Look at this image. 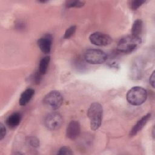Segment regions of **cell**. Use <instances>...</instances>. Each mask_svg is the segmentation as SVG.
<instances>
[{"mask_svg":"<svg viewBox=\"0 0 155 155\" xmlns=\"http://www.w3.org/2000/svg\"><path fill=\"white\" fill-rule=\"evenodd\" d=\"M144 2H145V1L143 0H133L131 1L130 2V7L133 10H137L140 6H141Z\"/></svg>","mask_w":155,"mask_h":155,"instance_id":"e0dca14e","label":"cell"},{"mask_svg":"<svg viewBox=\"0 0 155 155\" xmlns=\"http://www.w3.org/2000/svg\"><path fill=\"white\" fill-rule=\"evenodd\" d=\"M76 29V27L75 25H72V26L70 27L69 28H68L65 32L64 38L65 39H69L74 33Z\"/></svg>","mask_w":155,"mask_h":155,"instance_id":"d6986e66","label":"cell"},{"mask_svg":"<svg viewBox=\"0 0 155 155\" xmlns=\"http://www.w3.org/2000/svg\"><path fill=\"white\" fill-rule=\"evenodd\" d=\"M141 43V38H137L131 36H125L120 39L118 42L117 49L122 53H130L136 49Z\"/></svg>","mask_w":155,"mask_h":155,"instance_id":"3957f363","label":"cell"},{"mask_svg":"<svg viewBox=\"0 0 155 155\" xmlns=\"http://www.w3.org/2000/svg\"><path fill=\"white\" fill-rule=\"evenodd\" d=\"M143 62L139 58L135 59L130 68V77L133 79H139L141 78L143 69Z\"/></svg>","mask_w":155,"mask_h":155,"instance_id":"9c48e42d","label":"cell"},{"mask_svg":"<svg viewBox=\"0 0 155 155\" xmlns=\"http://www.w3.org/2000/svg\"><path fill=\"white\" fill-rule=\"evenodd\" d=\"M50 61V57L49 56H46L44 57L40 61L38 70L42 74H44L47 72Z\"/></svg>","mask_w":155,"mask_h":155,"instance_id":"9a60e30c","label":"cell"},{"mask_svg":"<svg viewBox=\"0 0 155 155\" xmlns=\"http://www.w3.org/2000/svg\"><path fill=\"white\" fill-rule=\"evenodd\" d=\"M151 117V114L148 113L147 114L143 116L140 119H139L137 122L134 125L130 133V136L133 137L135 136L138 132H139L147 124L149 119Z\"/></svg>","mask_w":155,"mask_h":155,"instance_id":"8fae6325","label":"cell"},{"mask_svg":"<svg viewBox=\"0 0 155 155\" xmlns=\"http://www.w3.org/2000/svg\"><path fill=\"white\" fill-rule=\"evenodd\" d=\"M147 98V90L139 86L131 88L127 93V101L133 105H140Z\"/></svg>","mask_w":155,"mask_h":155,"instance_id":"7a4b0ae2","label":"cell"},{"mask_svg":"<svg viewBox=\"0 0 155 155\" xmlns=\"http://www.w3.org/2000/svg\"><path fill=\"white\" fill-rule=\"evenodd\" d=\"M21 119V114L20 113L16 112L12 114L7 117L6 120V124L9 127L14 128L19 124Z\"/></svg>","mask_w":155,"mask_h":155,"instance_id":"7c38bea8","label":"cell"},{"mask_svg":"<svg viewBox=\"0 0 155 155\" xmlns=\"http://www.w3.org/2000/svg\"><path fill=\"white\" fill-rule=\"evenodd\" d=\"M35 94V90L33 88L26 89L21 95L19 103L21 105H25L32 98Z\"/></svg>","mask_w":155,"mask_h":155,"instance_id":"5bb4252c","label":"cell"},{"mask_svg":"<svg viewBox=\"0 0 155 155\" xmlns=\"http://www.w3.org/2000/svg\"><path fill=\"white\" fill-rule=\"evenodd\" d=\"M52 44V36L50 34H46L38 41L40 50L45 54L50 53Z\"/></svg>","mask_w":155,"mask_h":155,"instance_id":"30bf717a","label":"cell"},{"mask_svg":"<svg viewBox=\"0 0 155 155\" xmlns=\"http://www.w3.org/2000/svg\"><path fill=\"white\" fill-rule=\"evenodd\" d=\"M89 39L91 44L97 46H105L111 41V39L108 35L99 31L93 33Z\"/></svg>","mask_w":155,"mask_h":155,"instance_id":"52a82bcc","label":"cell"},{"mask_svg":"<svg viewBox=\"0 0 155 155\" xmlns=\"http://www.w3.org/2000/svg\"><path fill=\"white\" fill-rule=\"evenodd\" d=\"M154 71H153L150 77V84L153 88H154Z\"/></svg>","mask_w":155,"mask_h":155,"instance_id":"603a6c76","label":"cell"},{"mask_svg":"<svg viewBox=\"0 0 155 155\" xmlns=\"http://www.w3.org/2000/svg\"><path fill=\"white\" fill-rule=\"evenodd\" d=\"M73 154V152L71 150V149L69 147H67V146H64L61 147L59 149V151L58 152V154H60V155H70Z\"/></svg>","mask_w":155,"mask_h":155,"instance_id":"ac0fdd59","label":"cell"},{"mask_svg":"<svg viewBox=\"0 0 155 155\" xmlns=\"http://www.w3.org/2000/svg\"><path fill=\"white\" fill-rule=\"evenodd\" d=\"M45 125L50 130H55L59 128L62 123V116L56 112L49 114L45 119Z\"/></svg>","mask_w":155,"mask_h":155,"instance_id":"8992f818","label":"cell"},{"mask_svg":"<svg viewBox=\"0 0 155 155\" xmlns=\"http://www.w3.org/2000/svg\"><path fill=\"white\" fill-rule=\"evenodd\" d=\"M85 61L91 64H103L107 59V54L101 50L88 49L84 55Z\"/></svg>","mask_w":155,"mask_h":155,"instance_id":"277c9868","label":"cell"},{"mask_svg":"<svg viewBox=\"0 0 155 155\" xmlns=\"http://www.w3.org/2000/svg\"><path fill=\"white\" fill-rule=\"evenodd\" d=\"M6 134V129L4 125L1 123L0 124V140H2Z\"/></svg>","mask_w":155,"mask_h":155,"instance_id":"7402d4cb","label":"cell"},{"mask_svg":"<svg viewBox=\"0 0 155 155\" xmlns=\"http://www.w3.org/2000/svg\"><path fill=\"white\" fill-rule=\"evenodd\" d=\"M28 144L33 148H38L39 146V141L35 137H30L28 139Z\"/></svg>","mask_w":155,"mask_h":155,"instance_id":"44dd1931","label":"cell"},{"mask_svg":"<svg viewBox=\"0 0 155 155\" xmlns=\"http://www.w3.org/2000/svg\"><path fill=\"white\" fill-rule=\"evenodd\" d=\"M85 2L80 1H66L65 5L67 7L71 8V7H76L79 8L84 6Z\"/></svg>","mask_w":155,"mask_h":155,"instance_id":"2e32d148","label":"cell"},{"mask_svg":"<svg viewBox=\"0 0 155 155\" xmlns=\"http://www.w3.org/2000/svg\"><path fill=\"white\" fill-rule=\"evenodd\" d=\"M103 109L102 105L98 102H94L90 106L87 115L90 121V127L93 130H97L102 123Z\"/></svg>","mask_w":155,"mask_h":155,"instance_id":"6da1fadb","label":"cell"},{"mask_svg":"<svg viewBox=\"0 0 155 155\" xmlns=\"http://www.w3.org/2000/svg\"><path fill=\"white\" fill-rule=\"evenodd\" d=\"M81 133V125L78 121L71 120L66 129V136L70 140L76 139Z\"/></svg>","mask_w":155,"mask_h":155,"instance_id":"ba28073f","label":"cell"},{"mask_svg":"<svg viewBox=\"0 0 155 155\" xmlns=\"http://www.w3.org/2000/svg\"><path fill=\"white\" fill-rule=\"evenodd\" d=\"M44 103L53 110L59 108L63 102V97L58 91H51L47 93L43 99Z\"/></svg>","mask_w":155,"mask_h":155,"instance_id":"5b68a950","label":"cell"},{"mask_svg":"<svg viewBox=\"0 0 155 155\" xmlns=\"http://www.w3.org/2000/svg\"><path fill=\"white\" fill-rule=\"evenodd\" d=\"M143 22L141 19L136 20L131 28V36L137 38H141L140 36L142 33Z\"/></svg>","mask_w":155,"mask_h":155,"instance_id":"4fadbf2b","label":"cell"},{"mask_svg":"<svg viewBox=\"0 0 155 155\" xmlns=\"http://www.w3.org/2000/svg\"><path fill=\"white\" fill-rule=\"evenodd\" d=\"M42 75V74L39 72V70L36 71L35 73L33 75V76L31 78L32 82H33V84H39V82H41Z\"/></svg>","mask_w":155,"mask_h":155,"instance_id":"ffe728a7","label":"cell"}]
</instances>
